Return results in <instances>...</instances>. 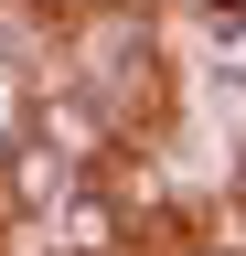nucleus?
<instances>
[{
    "label": "nucleus",
    "mask_w": 246,
    "mask_h": 256,
    "mask_svg": "<svg viewBox=\"0 0 246 256\" xmlns=\"http://www.w3.org/2000/svg\"><path fill=\"white\" fill-rule=\"evenodd\" d=\"M22 54V22H11V0H0V64H11Z\"/></svg>",
    "instance_id": "nucleus-2"
},
{
    "label": "nucleus",
    "mask_w": 246,
    "mask_h": 256,
    "mask_svg": "<svg viewBox=\"0 0 246 256\" xmlns=\"http://www.w3.org/2000/svg\"><path fill=\"white\" fill-rule=\"evenodd\" d=\"M65 86H86L129 139L139 118H161V32H150V0H97V11H65Z\"/></svg>",
    "instance_id": "nucleus-1"
}]
</instances>
